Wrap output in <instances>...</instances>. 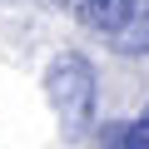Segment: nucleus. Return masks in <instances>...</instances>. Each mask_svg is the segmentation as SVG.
<instances>
[{
	"label": "nucleus",
	"instance_id": "7ed1b4c3",
	"mask_svg": "<svg viewBox=\"0 0 149 149\" xmlns=\"http://www.w3.org/2000/svg\"><path fill=\"white\" fill-rule=\"evenodd\" d=\"M119 55H149V0H134L114 35H104Z\"/></svg>",
	"mask_w": 149,
	"mask_h": 149
},
{
	"label": "nucleus",
	"instance_id": "f03ea898",
	"mask_svg": "<svg viewBox=\"0 0 149 149\" xmlns=\"http://www.w3.org/2000/svg\"><path fill=\"white\" fill-rule=\"evenodd\" d=\"M55 5H60V10H70L80 25L100 30V35H114V30H119V20L129 15L134 0H55Z\"/></svg>",
	"mask_w": 149,
	"mask_h": 149
},
{
	"label": "nucleus",
	"instance_id": "f257e3e1",
	"mask_svg": "<svg viewBox=\"0 0 149 149\" xmlns=\"http://www.w3.org/2000/svg\"><path fill=\"white\" fill-rule=\"evenodd\" d=\"M50 100H55V109H60L70 134L90 129V119H95V70H90L85 55L70 50V55H60L50 65Z\"/></svg>",
	"mask_w": 149,
	"mask_h": 149
},
{
	"label": "nucleus",
	"instance_id": "20e7f679",
	"mask_svg": "<svg viewBox=\"0 0 149 149\" xmlns=\"http://www.w3.org/2000/svg\"><path fill=\"white\" fill-rule=\"evenodd\" d=\"M139 119H144V124H149V109H144V114H139Z\"/></svg>",
	"mask_w": 149,
	"mask_h": 149
}]
</instances>
